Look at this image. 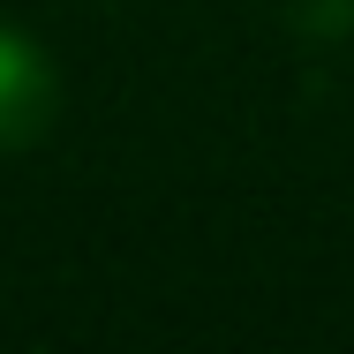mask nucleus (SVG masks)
Wrapping results in <instances>:
<instances>
[{
    "label": "nucleus",
    "mask_w": 354,
    "mask_h": 354,
    "mask_svg": "<svg viewBox=\"0 0 354 354\" xmlns=\"http://www.w3.org/2000/svg\"><path fill=\"white\" fill-rule=\"evenodd\" d=\"M53 113H61V75L46 61V46L0 23V151L38 143L53 129Z\"/></svg>",
    "instance_id": "1"
}]
</instances>
